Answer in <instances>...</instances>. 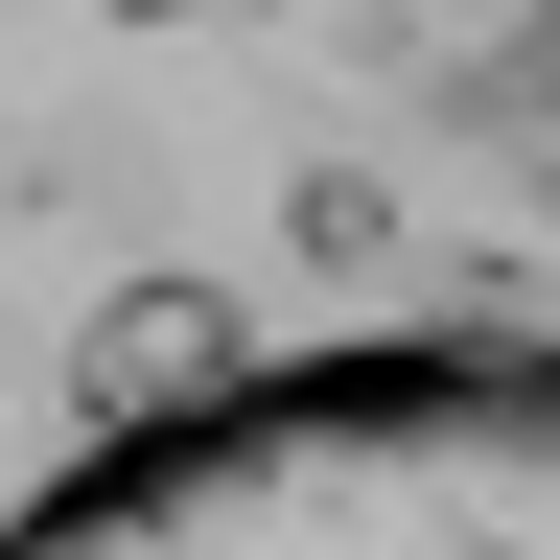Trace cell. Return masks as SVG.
Segmentation results:
<instances>
[{
	"label": "cell",
	"mask_w": 560,
	"mask_h": 560,
	"mask_svg": "<svg viewBox=\"0 0 560 560\" xmlns=\"http://www.w3.org/2000/svg\"><path fill=\"white\" fill-rule=\"evenodd\" d=\"M0 560H560V350L350 327L164 444H70Z\"/></svg>",
	"instance_id": "1"
},
{
	"label": "cell",
	"mask_w": 560,
	"mask_h": 560,
	"mask_svg": "<svg viewBox=\"0 0 560 560\" xmlns=\"http://www.w3.org/2000/svg\"><path fill=\"white\" fill-rule=\"evenodd\" d=\"M280 350L234 327V280H117L94 327H70V420L94 444H164V420H210V397H257Z\"/></svg>",
	"instance_id": "2"
}]
</instances>
